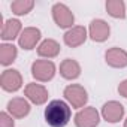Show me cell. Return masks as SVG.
<instances>
[{"mask_svg": "<svg viewBox=\"0 0 127 127\" xmlns=\"http://www.w3.org/2000/svg\"><path fill=\"white\" fill-rule=\"evenodd\" d=\"M72 117L70 105L64 100H52L45 108V121L51 127H64Z\"/></svg>", "mask_w": 127, "mask_h": 127, "instance_id": "cell-1", "label": "cell"}, {"mask_svg": "<svg viewBox=\"0 0 127 127\" xmlns=\"http://www.w3.org/2000/svg\"><path fill=\"white\" fill-rule=\"evenodd\" d=\"M63 96L67 100V103L72 106V108H84L87 100H88V94H87V90L79 85V84H70L64 88L63 91Z\"/></svg>", "mask_w": 127, "mask_h": 127, "instance_id": "cell-2", "label": "cell"}, {"mask_svg": "<svg viewBox=\"0 0 127 127\" xmlns=\"http://www.w3.org/2000/svg\"><path fill=\"white\" fill-rule=\"evenodd\" d=\"M52 18L54 23L60 27V29H72L75 27V15L73 12L69 9V6H66L64 3H55L52 6Z\"/></svg>", "mask_w": 127, "mask_h": 127, "instance_id": "cell-3", "label": "cell"}, {"mask_svg": "<svg viewBox=\"0 0 127 127\" xmlns=\"http://www.w3.org/2000/svg\"><path fill=\"white\" fill-rule=\"evenodd\" d=\"M32 75L39 82H48L55 75V64L51 60H36L32 64Z\"/></svg>", "mask_w": 127, "mask_h": 127, "instance_id": "cell-4", "label": "cell"}, {"mask_svg": "<svg viewBox=\"0 0 127 127\" xmlns=\"http://www.w3.org/2000/svg\"><path fill=\"white\" fill-rule=\"evenodd\" d=\"M100 123V114L96 108L87 106L84 109H79L75 115V126L76 127H97Z\"/></svg>", "mask_w": 127, "mask_h": 127, "instance_id": "cell-5", "label": "cell"}, {"mask_svg": "<svg viewBox=\"0 0 127 127\" xmlns=\"http://www.w3.org/2000/svg\"><path fill=\"white\" fill-rule=\"evenodd\" d=\"M0 85L5 91L14 93L23 87V76L17 69H6L0 76Z\"/></svg>", "mask_w": 127, "mask_h": 127, "instance_id": "cell-6", "label": "cell"}, {"mask_svg": "<svg viewBox=\"0 0 127 127\" xmlns=\"http://www.w3.org/2000/svg\"><path fill=\"white\" fill-rule=\"evenodd\" d=\"M111 27L105 20H93L88 29V36L94 42H105L109 39Z\"/></svg>", "mask_w": 127, "mask_h": 127, "instance_id": "cell-7", "label": "cell"}, {"mask_svg": "<svg viewBox=\"0 0 127 127\" xmlns=\"http://www.w3.org/2000/svg\"><path fill=\"white\" fill-rule=\"evenodd\" d=\"M102 117L108 123H118L124 117V106L117 100H109L102 108Z\"/></svg>", "mask_w": 127, "mask_h": 127, "instance_id": "cell-8", "label": "cell"}, {"mask_svg": "<svg viewBox=\"0 0 127 127\" xmlns=\"http://www.w3.org/2000/svg\"><path fill=\"white\" fill-rule=\"evenodd\" d=\"M105 61L106 64L115 69H123L127 67V52L123 48H109L105 52Z\"/></svg>", "mask_w": 127, "mask_h": 127, "instance_id": "cell-9", "label": "cell"}, {"mask_svg": "<svg viewBox=\"0 0 127 127\" xmlns=\"http://www.w3.org/2000/svg\"><path fill=\"white\" fill-rule=\"evenodd\" d=\"M24 94L26 97L34 103V105H43L46 100H48V90L40 85V84H36V82H30L26 85L24 88Z\"/></svg>", "mask_w": 127, "mask_h": 127, "instance_id": "cell-10", "label": "cell"}, {"mask_svg": "<svg viewBox=\"0 0 127 127\" xmlns=\"http://www.w3.org/2000/svg\"><path fill=\"white\" fill-rule=\"evenodd\" d=\"M40 37H42V33H40L39 29H36V27H27V29H24L23 33L20 34V37H18V45H20L23 49L30 51V49H33V48L37 45V42L40 40Z\"/></svg>", "mask_w": 127, "mask_h": 127, "instance_id": "cell-11", "label": "cell"}, {"mask_svg": "<svg viewBox=\"0 0 127 127\" xmlns=\"http://www.w3.org/2000/svg\"><path fill=\"white\" fill-rule=\"evenodd\" d=\"M87 30H85V27H82V26H75V27H72V29H69L66 33H64V36H63V39H64V43L67 45V46H70V48H78V46H81L85 40H87Z\"/></svg>", "mask_w": 127, "mask_h": 127, "instance_id": "cell-12", "label": "cell"}, {"mask_svg": "<svg viewBox=\"0 0 127 127\" xmlns=\"http://www.w3.org/2000/svg\"><path fill=\"white\" fill-rule=\"evenodd\" d=\"M8 112L14 118H24L30 114V103L24 97H14L8 102Z\"/></svg>", "mask_w": 127, "mask_h": 127, "instance_id": "cell-13", "label": "cell"}, {"mask_svg": "<svg viewBox=\"0 0 127 127\" xmlns=\"http://www.w3.org/2000/svg\"><path fill=\"white\" fill-rule=\"evenodd\" d=\"M23 33V26H21V21L20 20H15V18H11V20H6L3 27H2V37L3 40H14L15 37H20V34Z\"/></svg>", "mask_w": 127, "mask_h": 127, "instance_id": "cell-14", "label": "cell"}, {"mask_svg": "<svg viewBox=\"0 0 127 127\" xmlns=\"http://www.w3.org/2000/svg\"><path fill=\"white\" fill-rule=\"evenodd\" d=\"M60 75L64 78V79H76L79 75H81V66L76 60H72V58H66L61 61L60 64Z\"/></svg>", "mask_w": 127, "mask_h": 127, "instance_id": "cell-15", "label": "cell"}, {"mask_svg": "<svg viewBox=\"0 0 127 127\" xmlns=\"http://www.w3.org/2000/svg\"><path fill=\"white\" fill-rule=\"evenodd\" d=\"M60 43L54 39H45L37 46V55L42 58H54L60 54Z\"/></svg>", "mask_w": 127, "mask_h": 127, "instance_id": "cell-16", "label": "cell"}, {"mask_svg": "<svg viewBox=\"0 0 127 127\" xmlns=\"http://www.w3.org/2000/svg\"><path fill=\"white\" fill-rule=\"evenodd\" d=\"M18 55V49L12 43H2L0 45V64L2 66H9L15 61Z\"/></svg>", "mask_w": 127, "mask_h": 127, "instance_id": "cell-17", "label": "cell"}, {"mask_svg": "<svg viewBox=\"0 0 127 127\" xmlns=\"http://www.w3.org/2000/svg\"><path fill=\"white\" fill-rule=\"evenodd\" d=\"M105 6H106V12L112 18H120V20L126 18V3L123 0H108Z\"/></svg>", "mask_w": 127, "mask_h": 127, "instance_id": "cell-18", "label": "cell"}, {"mask_svg": "<svg viewBox=\"0 0 127 127\" xmlns=\"http://www.w3.org/2000/svg\"><path fill=\"white\" fill-rule=\"evenodd\" d=\"M34 8L33 0H15L11 3V9L15 15H27Z\"/></svg>", "mask_w": 127, "mask_h": 127, "instance_id": "cell-19", "label": "cell"}, {"mask_svg": "<svg viewBox=\"0 0 127 127\" xmlns=\"http://www.w3.org/2000/svg\"><path fill=\"white\" fill-rule=\"evenodd\" d=\"M15 121L14 117L9 112H2L0 114V127H14Z\"/></svg>", "mask_w": 127, "mask_h": 127, "instance_id": "cell-20", "label": "cell"}, {"mask_svg": "<svg viewBox=\"0 0 127 127\" xmlns=\"http://www.w3.org/2000/svg\"><path fill=\"white\" fill-rule=\"evenodd\" d=\"M118 93H120V96H123V97L127 99V79H124V81L120 82V85H118Z\"/></svg>", "mask_w": 127, "mask_h": 127, "instance_id": "cell-21", "label": "cell"}, {"mask_svg": "<svg viewBox=\"0 0 127 127\" xmlns=\"http://www.w3.org/2000/svg\"><path fill=\"white\" fill-rule=\"evenodd\" d=\"M124 127H127V120H126V121H124Z\"/></svg>", "mask_w": 127, "mask_h": 127, "instance_id": "cell-22", "label": "cell"}]
</instances>
